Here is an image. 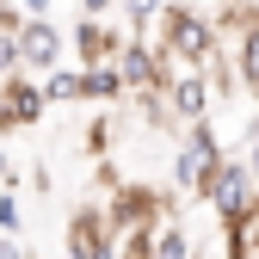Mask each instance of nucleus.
<instances>
[{"label": "nucleus", "mask_w": 259, "mask_h": 259, "mask_svg": "<svg viewBox=\"0 0 259 259\" xmlns=\"http://www.w3.org/2000/svg\"><path fill=\"white\" fill-rule=\"evenodd\" d=\"M222 142H216V130L210 123H185V136H179V154H173V185H179V198H204V185L210 173L222 167Z\"/></svg>", "instance_id": "f257e3e1"}, {"label": "nucleus", "mask_w": 259, "mask_h": 259, "mask_svg": "<svg viewBox=\"0 0 259 259\" xmlns=\"http://www.w3.org/2000/svg\"><path fill=\"white\" fill-rule=\"evenodd\" d=\"M241 160H247V167H253V179H259V117L247 123V154H241Z\"/></svg>", "instance_id": "4468645a"}, {"label": "nucleus", "mask_w": 259, "mask_h": 259, "mask_svg": "<svg viewBox=\"0 0 259 259\" xmlns=\"http://www.w3.org/2000/svg\"><path fill=\"white\" fill-rule=\"evenodd\" d=\"M0 185H13V191H19V173L7 167V148H0Z\"/></svg>", "instance_id": "a211bd4d"}, {"label": "nucleus", "mask_w": 259, "mask_h": 259, "mask_svg": "<svg viewBox=\"0 0 259 259\" xmlns=\"http://www.w3.org/2000/svg\"><path fill=\"white\" fill-rule=\"evenodd\" d=\"M130 25H160V13H167V0H123Z\"/></svg>", "instance_id": "ddd939ff"}, {"label": "nucleus", "mask_w": 259, "mask_h": 259, "mask_svg": "<svg viewBox=\"0 0 259 259\" xmlns=\"http://www.w3.org/2000/svg\"><path fill=\"white\" fill-rule=\"evenodd\" d=\"M204 204H210L222 222L247 216V210L259 204V179H253V167H247V160H222V167L210 173V185H204Z\"/></svg>", "instance_id": "7ed1b4c3"}, {"label": "nucleus", "mask_w": 259, "mask_h": 259, "mask_svg": "<svg viewBox=\"0 0 259 259\" xmlns=\"http://www.w3.org/2000/svg\"><path fill=\"white\" fill-rule=\"evenodd\" d=\"M235 74H241V87L259 99V7L241 19V50H235Z\"/></svg>", "instance_id": "1a4fd4ad"}, {"label": "nucleus", "mask_w": 259, "mask_h": 259, "mask_svg": "<svg viewBox=\"0 0 259 259\" xmlns=\"http://www.w3.org/2000/svg\"><path fill=\"white\" fill-rule=\"evenodd\" d=\"M50 105V93L37 74H13V80H0V130H25V123H37Z\"/></svg>", "instance_id": "20e7f679"}, {"label": "nucleus", "mask_w": 259, "mask_h": 259, "mask_svg": "<svg viewBox=\"0 0 259 259\" xmlns=\"http://www.w3.org/2000/svg\"><path fill=\"white\" fill-rule=\"evenodd\" d=\"M74 50H80V68H87V62H111V56L123 50V37L105 31L99 19H80V25H74Z\"/></svg>", "instance_id": "6e6552de"}, {"label": "nucleus", "mask_w": 259, "mask_h": 259, "mask_svg": "<svg viewBox=\"0 0 259 259\" xmlns=\"http://www.w3.org/2000/svg\"><path fill=\"white\" fill-rule=\"evenodd\" d=\"M160 56H179V62H198L210 68L216 62V25L191 7H167L160 13Z\"/></svg>", "instance_id": "f03ea898"}, {"label": "nucleus", "mask_w": 259, "mask_h": 259, "mask_svg": "<svg viewBox=\"0 0 259 259\" xmlns=\"http://www.w3.org/2000/svg\"><path fill=\"white\" fill-rule=\"evenodd\" d=\"M142 259H191V235L173 216H160L154 229H142Z\"/></svg>", "instance_id": "0eeeda50"}, {"label": "nucleus", "mask_w": 259, "mask_h": 259, "mask_svg": "<svg viewBox=\"0 0 259 259\" xmlns=\"http://www.w3.org/2000/svg\"><path fill=\"white\" fill-rule=\"evenodd\" d=\"M19 50H25V74H50L62 62V31L50 19H25L19 25Z\"/></svg>", "instance_id": "423d86ee"}, {"label": "nucleus", "mask_w": 259, "mask_h": 259, "mask_svg": "<svg viewBox=\"0 0 259 259\" xmlns=\"http://www.w3.org/2000/svg\"><path fill=\"white\" fill-rule=\"evenodd\" d=\"M44 93H50V105H80V99H87V74L50 68V74H44Z\"/></svg>", "instance_id": "9b49d317"}, {"label": "nucleus", "mask_w": 259, "mask_h": 259, "mask_svg": "<svg viewBox=\"0 0 259 259\" xmlns=\"http://www.w3.org/2000/svg\"><path fill=\"white\" fill-rule=\"evenodd\" d=\"M0 259H31V253H25V247H19L13 235H0Z\"/></svg>", "instance_id": "dca6fc26"}, {"label": "nucleus", "mask_w": 259, "mask_h": 259, "mask_svg": "<svg viewBox=\"0 0 259 259\" xmlns=\"http://www.w3.org/2000/svg\"><path fill=\"white\" fill-rule=\"evenodd\" d=\"M80 74H87V99H123V93H130V87H123V68H117V56H111V62H87Z\"/></svg>", "instance_id": "9d476101"}, {"label": "nucleus", "mask_w": 259, "mask_h": 259, "mask_svg": "<svg viewBox=\"0 0 259 259\" xmlns=\"http://www.w3.org/2000/svg\"><path fill=\"white\" fill-rule=\"evenodd\" d=\"M111 7H117V0H80V13H87V19H105Z\"/></svg>", "instance_id": "2eb2a0df"}, {"label": "nucleus", "mask_w": 259, "mask_h": 259, "mask_svg": "<svg viewBox=\"0 0 259 259\" xmlns=\"http://www.w3.org/2000/svg\"><path fill=\"white\" fill-rule=\"evenodd\" d=\"M117 68H123V87L130 93H160V44H148V37H130L123 50H117Z\"/></svg>", "instance_id": "39448f33"}, {"label": "nucleus", "mask_w": 259, "mask_h": 259, "mask_svg": "<svg viewBox=\"0 0 259 259\" xmlns=\"http://www.w3.org/2000/svg\"><path fill=\"white\" fill-rule=\"evenodd\" d=\"M25 222H19V191L13 185H0V235H19Z\"/></svg>", "instance_id": "f8f14e48"}, {"label": "nucleus", "mask_w": 259, "mask_h": 259, "mask_svg": "<svg viewBox=\"0 0 259 259\" xmlns=\"http://www.w3.org/2000/svg\"><path fill=\"white\" fill-rule=\"evenodd\" d=\"M25 7V19H50V0H19Z\"/></svg>", "instance_id": "f3484780"}]
</instances>
